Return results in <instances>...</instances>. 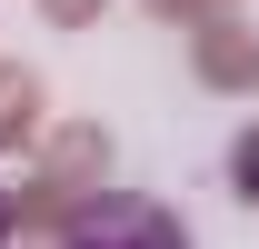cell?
Masks as SVG:
<instances>
[{"mask_svg": "<svg viewBox=\"0 0 259 249\" xmlns=\"http://www.w3.org/2000/svg\"><path fill=\"white\" fill-rule=\"evenodd\" d=\"M229 180H239V199H259V130L229 140Z\"/></svg>", "mask_w": 259, "mask_h": 249, "instance_id": "2", "label": "cell"}, {"mask_svg": "<svg viewBox=\"0 0 259 249\" xmlns=\"http://www.w3.org/2000/svg\"><path fill=\"white\" fill-rule=\"evenodd\" d=\"M0 239H10V189H0Z\"/></svg>", "mask_w": 259, "mask_h": 249, "instance_id": "3", "label": "cell"}, {"mask_svg": "<svg viewBox=\"0 0 259 249\" xmlns=\"http://www.w3.org/2000/svg\"><path fill=\"white\" fill-rule=\"evenodd\" d=\"M60 249H190V229H180V210H160V199L110 189V199H90V210L70 219Z\"/></svg>", "mask_w": 259, "mask_h": 249, "instance_id": "1", "label": "cell"}]
</instances>
